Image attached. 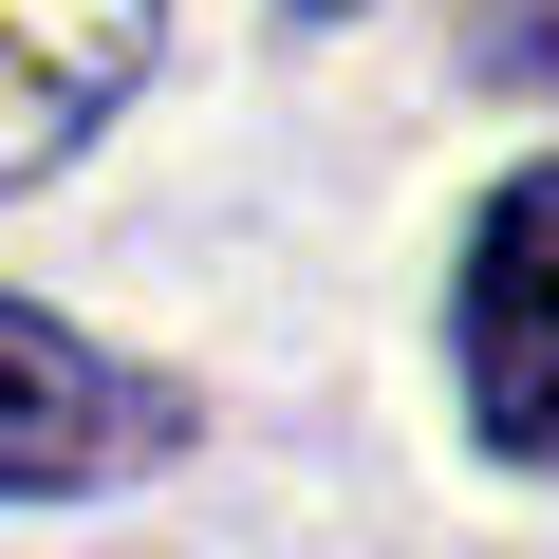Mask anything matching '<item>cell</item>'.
Masks as SVG:
<instances>
[{"label":"cell","mask_w":559,"mask_h":559,"mask_svg":"<svg viewBox=\"0 0 559 559\" xmlns=\"http://www.w3.org/2000/svg\"><path fill=\"white\" fill-rule=\"evenodd\" d=\"M131 75H150V0H0V187L75 168V131H112Z\"/></svg>","instance_id":"3"},{"label":"cell","mask_w":559,"mask_h":559,"mask_svg":"<svg viewBox=\"0 0 559 559\" xmlns=\"http://www.w3.org/2000/svg\"><path fill=\"white\" fill-rule=\"evenodd\" d=\"M299 20H336V0H299Z\"/></svg>","instance_id":"4"},{"label":"cell","mask_w":559,"mask_h":559,"mask_svg":"<svg viewBox=\"0 0 559 559\" xmlns=\"http://www.w3.org/2000/svg\"><path fill=\"white\" fill-rule=\"evenodd\" d=\"M466 429L503 466H559V168H522L466 242Z\"/></svg>","instance_id":"2"},{"label":"cell","mask_w":559,"mask_h":559,"mask_svg":"<svg viewBox=\"0 0 559 559\" xmlns=\"http://www.w3.org/2000/svg\"><path fill=\"white\" fill-rule=\"evenodd\" d=\"M168 448H187V392H168V373L94 355V336L38 318V299H0V503H75V485L168 466Z\"/></svg>","instance_id":"1"}]
</instances>
